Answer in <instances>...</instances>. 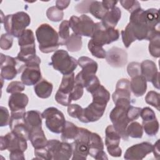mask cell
<instances>
[{
	"instance_id": "6da1fadb",
	"label": "cell",
	"mask_w": 160,
	"mask_h": 160,
	"mask_svg": "<svg viewBox=\"0 0 160 160\" xmlns=\"http://www.w3.org/2000/svg\"><path fill=\"white\" fill-rule=\"evenodd\" d=\"M39 49L43 53L56 51L59 45L58 33L48 24H41L36 31Z\"/></svg>"
},
{
	"instance_id": "7a4b0ae2",
	"label": "cell",
	"mask_w": 160,
	"mask_h": 160,
	"mask_svg": "<svg viewBox=\"0 0 160 160\" xmlns=\"http://www.w3.org/2000/svg\"><path fill=\"white\" fill-rule=\"evenodd\" d=\"M31 18L24 11L8 14L4 18V28L7 33L15 38H19L30 24Z\"/></svg>"
},
{
	"instance_id": "3957f363",
	"label": "cell",
	"mask_w": 160,
	"mask_h": 160,
	"mask_svg": "<svg viewBox=\"0 0 160 160\" xmlns=\"http://www.w3.org/2000/svg\"><path fill=\"white\" fill-rule=\"evenodd\" d=\"M50 64L55 70L58 71L63 75H67L73 72L78 63V61L74 58L70 56L66 51L59 49L56 50L51 56Z\"/></svg>"
},
{
	"instance_id": "277c9868",
	"label": "cell",
	"mask_w": 160,
	"mask_h": 160,
	"mask_svg": "<svg viewBox=\"0 0 160 160\" xmlns=\"http://www.w3.org/2000/svg\"><path fill=\"white\" fill-rule=\"evenodd\" d=\"M41 59L38 56L34 60L21 65L18 72H22L21 80L26 86L36 85L42 78L40 65Z\"/></svg>"
},
{
	"instance_id": "5b68a950",
	"label": "cell",
	"mask_w": 160,
	"mask_h": 160,
	"mask_svg": "<svg viewBox=\"0 0 160 160\" xmlns=\"http://www.w3.org/2000/svg\"><path fill=\"white\" fill-rule=\"evenodd\" d=\"M91 132L83 128H79L78 136L71 145L72 149V160H84L89 155V144Z\"/></svg>"
},
{
	"instance_id": "8992f818",
	"label": "cell",
	"mask_w": 160,
	"mask_h": 160,
	"mask_svg": "<svg viewBox=\"0 0 160 160\" xmlns=\"http://www.w3.org/2000/svg\"><path fill=\"white\" fill-rule=\"evenodd\" d=\"M129 107L116 105L109 114V118L113 124V127L124 141H128L129 139L126 131L127 126L129 123L126 116V111Z\"/></svg>"
},
{
	"instance_id": "52a82bcc",
	"label": "cell",
	"mask_w": 160,
	"mask_h": 160,
	"mask_svg": "<svg viewBox=\"0 0 160 160\" xmlns=\"http://www.w3.org/2000/svg\"><path fill=\"white\" fill-rule=\"evenodd\" d=\"M41 116L45 119L46 126L51 132L56 134L62 132L66 121L61 111L56 108L49 107L41 113Z\"/></svg>"
},
{
	"instance_id": "ba28073f",
	"label": "cell",
	"mask_w": 160,
	"mask_h": 160,
	"mask_svg": "<svg viewBox=\"0 0 160 160\" xmlns=\"http://www.w3.org/2000/svg\"><path fill=\"white\" fill-rule=\"evenodd\" d=\"M91 39L96 44L103 46L117 41L119 38V32L115 28H106L101 22L94 23Z\"/></svg>"
},
{
	"instance_id": "9c48e42d",
	"label": "cell",
	"mask_w": 160,
	"mask_h": 160,
	"mask_svg": "<svg viewBox=\"0 0 160 160\" xmlns=\"http://www.w3.org/2000/svg\"><path fill=\"white\" fill-rule=\"evenodd\" d=\"M78 63L82 68V71L76 75L75 81L85 88L88 82L96 75L98 65L95 61L87 56L80 57L78 60Z\"/></svg>"
},
{
	"instance_id": "30bf717a",
	"label": "cell",
	"mask_w": 160,
	"mask_h": 160,
	"mask_svg": "<svg viewBox=\"0 0 160 160\" xmlns=\"http://www.w3.org/2000/svg\"><path fill=\"white\" fill-rule=\"evenodd\" d=\"M75 86L74 73L63 75L61 84L55 95L56 102L62 106H68L72 101L70 94Z\"/></svg>"
},
{
	"instance_id": "8fae6325",
	"label": "cell",
	"mask_w": 160,
	"mask_h": 160,
	"mask_svg": "<svg viewBox=\"0 0 160 160\" xmlns=\"http://www.w3.org/2000/svg\"><path fill=\"white\" fill-rule=\"evenodd\" d=\"M69 23L74 33L80 36L91 37L94 22L86 14H82L80 17L72 16L70 18Z\"/></svg>"
},
{
	"instance_id": "7c38bea8",
	"label": "cell",
	"mask_w": 160,
	"mask_h": 160,
	"mask_svg": "<svg viewBox=\"0 0 160 160\" xmlns=\"http://www.w3.org/2000/svg\"><path fill=\"white\" fill-rule=\"evenodd\" d=\"M54 160L69 159L72 155V149L71 144L66 141L61 142L57 139H51L46 146Z\"/></svg>"
},
{
	"instance_id": "4fadbf2b",
	"label": "cell",
	"mask_w": 160,
	"mask_h": 160,
	"mask_svg": "<svg viewBox=\"0 0 160 160\" xmlns=\"http://www.w3.org/2000/svg\"><path fill=\"white\" fill-rule=\"evenodd\" d=\"M105 144L108 153L112 157H120L122 154L119 147L121 136L112 125H109L105 130Z\"/></svg>"
},
{
	"instance_id": "5bb4252c",
	"label": "cell",
	"mask_w": 160,
	"mask_h": 160,
	"mask_svg": "<svg viewBox=\"0 0 160 160\" xmlns=\"http://www.w3.org/2000/svg\"><path fill=\"white\" fill-rule=\"evenodd\" d=\"M1 151L8 149L9 152L16 149L25 151L28 148L27 140L18 137L12 131L0 138Z\"/></svg>"
},
{
	"instance_id": "9a60e30c",
	"label": "cell",
	"mask_w": 160,
	"mask_h": 160,
	"mask_svg": "<svg viewBox=\"0 0 160 160\" xmlns=\"http://www.w3.org/2000/svg\"><path fill=\"white\" fill-rule=\"evenodd\" d=\"M107 104L92 101L88 107L83 109L81 117L78 119L81 122L88 123L98 121L103 115Z\"/></svg>"
},
{
	"instance_id": "2e32d148",
	"label": "cell",
	"mask_w": 160,
	"mask_h": 160,
	"mask_svg": "<svg viewBox=\"0 0 160 160\" xmlns=\"http://www.w3.org/2000/svg\"><path fill=\"white\" fill-rule=\"evenodd\" d=\"M16 60L14 58L1 53V77L4 79L11 80L19 73L18 69H16Z\"/></svg>"
},
{
	"instance_id": "e0dca14e",
	"label": "cell",
	"mask_w": 160,
	"mask_h": 160,
	"mask_svg": "<svg viewBox=\"0 0 160 160\" xmlns=\"http://www.w3.org/2000/svg\"><path fill=\"white\" fill-rule=\"evenodd\" d=\"M152 151V145L149 142H142L134 144L127 149L124 158L125 159H142Z\"/></svg>"
},
{
	"instance_id": "ac0fdd59",
	"label": "cell",
	"mask_w": 160,
	"mask_h": 160,
	"mask_svg": "<svg viewBox=\"0 0 160 160\" xmlns=\"http://www.w3.org/2000/svg\"><path fill=\"white\" fill-rule=\"evenodd\" d=\"M105 58L110 66L114 68H121L128 61V53L122 48L112 47L106 52Z\"/></svg>"
},
{
	"instance_id": "d6986e66",
	"label": "cell",
	"mask_w": 160,
	"mask_h": 160,
	"mask_svg": "<svg viewBox=\"0 0 160 160\" xmlns=\"http://www.w3.org/2000/svg\"><path fill=\"white\" fill-rule=\"evenodd\" d=\"M104 150V144L101 136L95 132H91L89 144V155L95 159H108Z\"/></svg>"
},
{
	"instance_id": "ffe728a7",
	"label": "cell",
	"mask_w": 160,
	"mask_h": 160,
	"mask_svg": "<svg viewBox=\"0 0 160 160\" xmlns=\"http://www.w3.org/2000/svg\"><path fill=\"white\" fill-rule=\"evenodd\" d=\"M112 98L114 103L118 101H131L130 81L128 79L122 78L117 82L116 90L112 95Z\"/></svg>"
},
{
	"instance_id": "44dd1931",
	"label": "cell",
	"mask_w": 160,
	"mask_h": 160,
	"mask_svg": "<svg viewBox=\"0 0 160 160\" xmlns=\"http://www.w3.org/2000/svg\"><path fill=\"white\" fill-rule=\"evenodd\" d=\"M29 102V98L26 94L16 92L11 94L9 98L8 106L11 112L25 111Z\"/></svg>"
},
{
	"instance_id": "7402d4cb",
	"label": "cell",
	"mask_w": 160,
	"mask_h": 160,
	"mask_svg": "<svg viewBox=\"0 0 160 160\" xmlns=\"http://www.w3.org/2000/svg\"><path fill=\"white\" fill-rule=\"evenodd\" d=\"M42 118L41 113L38 111L31 110L26 112L24 122L29 132L34 129L42 128Z\"/></svg>"
},
{
	"instance_id": "603a6c76",
	"label": "cell",
	"mask_w": 160,
	"mask_h": 160,
	"mask_svg": "<svg viewBox=\"0 0 160 160\" xmlns=\"http://www.w3.org/2000/svg\"><path fill=\"white\" fill-rule=\"evenodd\" d=\"M121 11L118 7L108 11L102 20V24L106 28H114L121 19Z\"/></svg>"
},
{
	"instance_id": "cb8c5ba5",
	"label": "cell",
	"mask_w": 160,
	"mask_h": 160,
	"mask_svg": "<svg viewBox=\"0 0 160 160\" xmlns=\"http://www.w3.org/2000/svg\"><path fill=\"white\" fill-rule=\"evenodd\" d=\"M130 89L135 96L140 97L143 96L147 89L146 79L141 75L132 78L130 82Z\"/></svg>"
},
{
	"instance_id": "d4e9b609",
	"label": "cell",
	"mask_w": 160,
	"mask_h": 160,
	"mask_svg": "<svg viewBox=\"0 0 160 160\" xmlns=\"http://www.w3.org/2000/svg\"><path fill=\"white\" fill-rule=\"evenodd\" d=\"M158 72L157 66L152 61L146 59L141 63V74L146 81L151 82Z\"/></svg>"
},
{
	"instance_id": "484cf974",
	"label": "cell",
	"mask_w": 160,
	"mask_h": 160,
	"mask_svg": "<svg viewBox=\"0 0 160 160\" xmlns=\"http://www.w3.org/2000/svg\"><path fill=\"white\" fill-rule=\"evenodd\" d=\"M29 140L31 141L34 149L45 147L48 141L42 128H39L31 131L29 132Z\"/></svg>"
},
{
	"instance_id": "4316f807",
	"label": "cell",
	"mask_w": 160,
	"mask_h": 160,
	"mask_svg": "<svg viewBox=\"0 0 160 160\" xmlns=\"http://www.w3.org/2000/svg\"><path fill=\"white\" fill-rule=\"evenodd\" d=\"M143 22L151 28H156L159 24V11L155 8L144 10L142 14Z\"/></svg>"
},
{
	"instance_id": "83f0119b",
	"label": "cell",
	"mask_w": 160,
	"mask_h": 160,
	"mask_svg": "<svg viewBox=\"0 0 160 160\" xmlns=\"http://www.w3.org/2000/svg\"><path fill=\"white\" fill-rule=\"evenodd\" d=\"M52 84L46 79H42L37 83L34 88V92L38 97L42 99L48 98L52 91Z\"/></svg>"
},
{
	"instance_id": "f1b7e54d",
	"label": "cell",
	"mask_w": 160,
	"mask_h": 160,
	"mask_svg": "<svg viewBox=\"0 0 160 160\" xmlns=\"http://www.w3.org/2000/svg\"><path fill=\"white\" fill-rule=\"evenodd\" d=\"M18 44L20 48H36L35 38L31 29H26L18 38Z\"/></svg>"
},
{
	"instance_id": "f546056e",
	"label": "cell",
	"mask_w": 160,
	"mask_h": 160,
	"mask_svg": "<svg viewBox=\"0 0 160 160\" xmlns=\"http://www.w3.org/2000/svg\"><path fill=\"white\" fill-rule=\"evenodd\" d=\"M79 131V127L71 122L66 121L64 129L61 132V139L63 141L74 139L78 136Z\"/></svg>"
},
{
	"instance_id": "4dcf8cb0",
	"label": "cell",
	"mask_w": 160,
	"mask_h": 160,
	"mask_svg": "<svg viewBox=\"0 0 160 160\" xmlns=\"http://www.w3.org/2000/svg\"><path fill=\"white\" fill-rule=\"evenodd\" d=\"M92 94V101L101 104H107L110 99L109 92L102 85L94 91Z\"/></svg>"
},
{
	"instance_id": "1f68e13d",
	"label": "cell",
	"mask_w": 160,
	"mask_h": 160,
	"mask_svg": "<svg viewBox=\"0 0 160 160\" xmlns=\"http://www.w3.org/2000/svg\"><path fill=\"white\" fill-rule=\"evenodd\" d=\"M82 42L81 36L74 32L71 34L65 44L68 50L72 52L80 51L82 48Z\"/></svg>"
},
{
	"instance_id": "d6a6232c",
	"label": "cell",
	"mask_w": 160,
	"mask_h": 160,
	"mask_svg": "<svg viewBox=\"0 0 160 160\" xmlns=\"http://www.w3.org/2000/svg\"><path fill=\"white\" fill-rule=\"evenodd\" d=\"M108 11L102 6L101 1H91L89 7V12L96 18L102 19Z\"/></svg>"
},
{
	"instance_id": "836d02e7",
	"label": "cell",
	"mask_w": 160,
	"mask_h": 160,
	"mask_svg": "<svg viewBox=\"0 0 160 160\" xmlns=\"http://www.w3.org/2000/svg\"><path fill=\"white\" fill-rule=\"evenodd\" d=\"M126 131L128 136L132 138H141L143 135L142 126L136 121L132 122L128 124Z\"/></svg>"
},
{
	"instance_id": "e575fe53",
	"label": "cell",
	"mask_w": 160,
	"mask_h": 160,
	"mask_svg": "<svg viewBox=\"0 0 160 160\" xmlns=\"http://www.w3.org/2000/svg\"><path fill=\"white\" fill-rule=\"evenodd\" d=\"M69 23L67 20H64L61 22L59 26V45H65L67 40L69 38Z\"/></svg>"
},
{
	"instance_id": "d590c367",
	"label": "cell",
	"mask_w": 160,
	"mask_h": 160,
	"mask_svg": "<svg viewBox=\"0 0 160 160\" xmlns=\"http://www.w3.org/2000/svg\"><path fill=\"white\" fill-rule=\"evenodd\" d=\"M159 122L157 119L142 121V128L145 132L149 136H155L159 130Z\"/></svg>"
},
{
	"instance_id": "8d00e7d4",
	"label": "cell",
	"mask_w": 160,
	"mask_h": 160,
	"mask_svg": "<svg viewBox=\"0 0 160 160\" xmlns=\"http://www.w3.org/2000/svg\"><path fill=\"white\" fill-rule=\"evenodd\" d=\"M88 47L92 55L97 58L104 59L106 58V52L101 45L95 43L92 39L88 42Z\"/></svg>"
},
{
	"instance_id": "74e56055",
	"label": "cell",
	"mask_w": 160,
	"mask_h": 160,
	"mask_svg": "<svg viewBox=\"0 0 160 160\" xmlns=\"http://www.w3.org/2000/svg\"><path fill=\"white\" fill-rule=\"evenodd\" d=\"M149 52L154 58H159L160 56V34H157L149 40Z\"/></svg>"
},
{
	"instance_id": "f35d334b",
	"label": "cell",
	"mask_w": 160,
	"mask_h": 160,
	"mask_svg": "<svg viewBox=\"0 0 160 160\" xmlns=\"http://www.w3.org/2000/svg\"><path fill=\"white\" fill-rule=\"evenodd\" d=\"M47 18L52 22H59L64 17V12L56 6H51L46 11Z\"/></svg>"
},
{
	"instance_id": "ab89813d",
	"label": "cell",
	"mask_w": 160,
	"mask_h": 160,
	"mask_svg": "<svg viewBox=\"0 0 160 160\" xmlns=\"http://www.w3.org/2000/svg\"><path fill=\"white\" fill-rule=\"evenodd\" d=\"M121 36L123 44L126 48H129L130 45L136 40L129 24L124 30L121 31Z\"/></svg>"
},
{
	"instance_id": "60d3db41",
	"label": "cell",
	"mask_w": 160,
	"mask_h": 160,
	"mask_svg": "<svg viewBox=\"0 0 160 160\" xmlns=\"http://www.w3.org/2000/svg\"><path fill=\"white\" fill-rule=\"evenodd\" d=\"M145 101L147 104L151 105L159 111L160 96L158 92L154 91H149L145 97Z\"/></svg>"
},
{
	"instance_id": "b9f144b4",
	"label": "cell",
	"mask_w": 160,
	"mask_h": 160,
	"mask_svg": "<svg viewBox=\"0 0 160 160\" xmlns=\"http://www.w3.org/2000/svg\"><path fill=\"white\" fill-rule=\"evenodd\" d=\"M24 89H25L24 84L22 82L15 81L11 82L8 84L6 88V92L8 93L14 94L16 92H21L23 91Z\"/></svg>"
},
{
	"instance_id": "7bdbcfd3",
	"label": "cell",
	"mask_w": 160,
	"mask_h": 160,
	"mask_svg": "<svg viewBox=\"0 0 160 160\" xmlns=\"http://www.w3.org/2000/svg\"><path fill=\"white\" fill-rule=\"evenodd\" d=\"M13 36L8 33L2 34L0 39V48L3 50L9 49L12 45Z\"/></svg>"
},
{
	"instance_id": "ee69618b",
	"label": "cell",
	"mask_w": 160,
	"mask_h": 160,
	"mask_svg": "<svg viewBox=\"0 0 160 160\" xmlns=\"http://www.w3.org/2000/svg\"><path fill=\"white\" fill-rule=\"evenodd\" d=\"M119 2L121 6L131 13L141 8L140 3L136 0H121Z\"/></svg>"
},
{
	"instance_id": "f6af8a7d",
	"label": "cell",
	"mask_w": 160,
	"mask_h": 160,
	"mask_svg": "<svg viewBox=\"0 0 160 160\" xmlns=\"http://www.w3.org/2000/svg\"><path fill=\"white\" fill-rule=\"evenodd\" d=\"M127 72L129 76L132 78L137 76L141 75V64L138 62H131L127 67Z\"/></svg>"
},
{
	"instance_id": "bcb514c9",
	"label": "cell",
	"mask_w": 160,
	"mask_h": 160,
	"mask_svg": "<svg viewBox=\"0 0 160 160\" xmlns=\"http://www.w3.org/2000/svg\"><path fill=\"white\" fill-rule=\"evenodd\" d=\"M82 110L83 108L77 104H70L68 106V113L73 118L79 119L82 114Z\"/></svg>"
},
{
	"instance_id": "7dc6e473",
	"label": "cell",
	"mask_w": 160,
	"mask_h": 160,
	"mask_svg": "<svg viewBox=\"0 0 160 160\" xmlns=\"http://www.w3.org/2000/svg\"><path fill=\"white\" fill-rule=\"evenodd\" d=\"M141 111V108L134 107L131 105L128 108L126 111V116L129 122L138 119V118L140 116Z\"/></svg>"
},
{
	"instance_id": "c3c4849f",
	"label": "cell",
	"mask_w": 160,
	"mask_h": 160,
	"mask_svg": "<svg viewBox=\"0 0 160 160\" xmlns=\"http://www.w3.org/2000/svg\"><path fill=\"white\" fill-rule=\"evenodd\" d=\"M34 152L36 159L48 160L52 159V156L46 146L38 149H34Z\"/></svg>"
},
{
	"instance_id": "681fc988",
	"label": "cell",
	"mask_w": 160,
	"mask_h": 160,
	"mask_svg": "<svg viewBox=\"0 0 160 160\" xmlns=\"http://www.w3.org/2000/svg\"><path fill=\"white\" fill-rule=\"evenodd\" d=\"M10 115L8 109L5 107H0V126H6L9 124Z\"/></svg>"
},
{
	"instance_id": "f907efd6",
	"label": "cell",
	"mask_w": 160,
	"mask_h": 160,
	"mask_svg": "<svg viewBox=\"0 0 160 160\" xmlns=\"http://www.w3.org/2000/svg\"><path fill=\"white\" fill-rule=\"evenodd\" d=\"M83 86L80 84L79 83L76 82L75 81V86L74 88L70 94V97L72 101H77L83 95L84 90Z\"/></svg>"
},
{
	"instance_id": "816d5d0a",
	"label": "cell",
	"mask_w": 160,
	"mask_h": 160,
	"mask_svg": "<svg viewBox=\"0 0 160 160\" xmlns=\"http://www.w3.org/2000/svg\"><path fill=\"white\" fill-rule=\"evenodd\" d=\"M140 116L141 117L142 121L151 120L156 118L155 112L152 109L149 107H145L141 109Z\"/></svg>"
},
{
	"instance_id": "f5cc1de1",
	"label": "cell",
	"mask_w": 160,
	"mask_h": 160,
	"mask_svg": "<svg viewBox=\"0 0 160 160\" xmlns=\"http://www.w3.org/2000/svg\"><path fill=\"white\" fill-rule=\"evenodd\" d=\"M100 85H101V84H100L99 79L95 75L87 83L85 88L89 92L92 93L94 91H96L100 86Z\"/></svg>"
},
{
	"instance_id": "db71d44e",
	"label": "cell",
	"mask_w": 160,
	"mask_h": 160,
	"mask_svg": "<svg viewBox=\"0 0 160 160\" xmlns=\"http://www.w3.org/2000/svg\"><path fill=\"white\" fill-rule=\"evenodd\" d=\"M91 2V1H82L75 6V10L79 13H88Z\"/></svg>"
},
{
	"instance_id": "11a10c76",
	"label": "cell",
	"mask_w": 160,
	"mask_h": 160,
	"mask_svg": "<svg viewBox=\"0 0 160 160\" xmlns=\"http://www.w3.org/2000/svg\"><path fill=\"white\" fill-rule=\"evenodd\" d=\"M9 159L11 160H16V159L24 160L25 157L24 155V151L20 149H16V150L10 151Z\"/></svg>"
},
{
	"instance_id": "9f6ffc18",
	"label": "cell",
	"mask_w": 160,
	"mask_h": 160,
	"mask_svg": "<svg viewBox=\"0 0 160 160\" xmlns=\"http://www.w3.org/2000/svg\"><path fill=\"white\" fill-rule=\"evenodd\" d=\"M101 2L104 8L108 11L113 9L116 7V4L118 3L117 1H102Z\"/></svg>"
},
{
	"instance_id": "6f0895ef",
	"label": "cell",
	"mask_w": 160,
	"mask_h": 160,
	"mask_svg": "<svg viewBox=\"0 0 160 160\" xmlns=\"http://www.w3.org/2000/svg\"><path fill=\"white\" fill-rule=\"evenodd\" d=\"M70 1H61V0H58L56 1V7L58 8L60 10H63L66 8H67L70 4Z\"/></svg>"
},
{
	"instance_id": "680465c9",
	"label": "cell",
	"mask_w": 160,
	"mask_h": 160,
	"mask_svg": "<svg viewBox=\"0 0 160 160\" xmlns=\"http://www.w3.org/2000/svg\"><path fill=\"white\" fill-rule=\"evenodd\" d=\"M152 152L154 154V157L156 159H159V139H158L157 141L152 145Z\"/></svg>"
},
{
	"instance_id": "91938a15",
	"label": "cell",
	"mask_w": 160,
	"mask_h": 160,
	"mask_svg": "<svg viewBox=\"0 0 160 160\" xmlns=\"http://www.w3.org/2000/svg\"><path fill=\"white\" fill-rule=\"evenodd\" d=\"M159 72H158L156 76L153 78L151 82L152 83L154 88L157 89H159Z\"/></svg>"
}]
</instances>
